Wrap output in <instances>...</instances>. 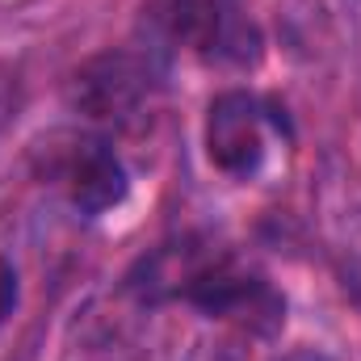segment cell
<instances>
[{
    "mask_svg": "<svg viewBox=\"0 0 361 361\" xmlns=\"http://www.w3.org/2000/svg\"><path fill=\"white\" fill-rule=\"evenodd\" d=\"M51 177L63 185L68 202L85 214H105L126 197V169L114 147L97 135H68L63 152H51Z\"/></svg>",
    "mask_w": 361,
    "mask_h": 361,
    "instance_id": "obj_4",
    "label": "cell"
},
{
    "mask_svg": "<svg viewBox=\"0 0 361 361\" xmlns=\"http://www.w3.org/2000/svg\"><path fill=\"white\" fill-rule=\"evenodd\" d=\"M4 114H8V80L0 76V122H4Z\"/></svg>",
    "mask_w": 361,
    "mask_h": 361,
    "instance_id": "obj_6",
    "label": "cell"
},
{
    "mask_svg": "<svg viewBox=\"0 0 361 361\" xmlns=\"http://www.w3.org/2000/svg\"><path fill=\"white\" fill-rule=\"evenodd\" d=\"M156 47H189L210 63H252L257 30L240 13L235 0H156L147 13Z\"/></svg>",
    "mask_w": 361,
    "mask_h": 361,
    "instance_id": "obj_1",
    "label": "cell"
},
{
    "mask_svg": "<svg viewBox=\"0 0 361 361\" xmlns=\"http://www.w3.org/2000/svg\"><path fill=\"white\" fill-rule=\"evenodd\" d=\"M152 55L156 51H109L89 59L72 85H68V101L89 114V118H126L143 105V97L152 89Z\"/></svg>",
    "mask_w": 361,
    "mask_h": 361,
    "instance_id": "obj_3",
    "label": "cell"
},
{
    "mask_svg": "<svg viewBox=\"0 0 361 361\" xmlns=\"http://www.w3.org/2000/svg\"><path fill=\"white\" fill-rule=\"evenodd\" d=\"M13 307H17V269L0 257V328L8 324Z\"/></svg>",
    "mask_w": 361,
    "mask_h": 361,
    "instance_id": "obj_5",
    "label": "cell"
},
{
    "mask_svg": "<svg viewBox=\"0 0 361 361\" xmlns=\"http://www.w3.org/2000/svg\"><path fill=\"white\" fill-rule=\"evenodd\" d=\"M277 361H324V357H315V353H307V349H298V353H286V357H277Z\"/></svg>",
    "mask_w": 361,
    "mask_h": 361,
    "instance_id": "obj_7",
    "label": "cell"
},
{
    "mask_svg": "<svg viewBox=\"0 0 361 361\" xmlns=\"http://www.w3.org/2000/svg\"><path fill=\"white\" fill-rule=\"evenodd\" d=\"M281 114L252 92H219L206 114V156L231 180H257L281 143Z\"/></svg>",
    "mask_w": 361,
    "mask_h": 361,
    "instance_id": "obj_2",
    "label": "cell"
}]
</instances>
